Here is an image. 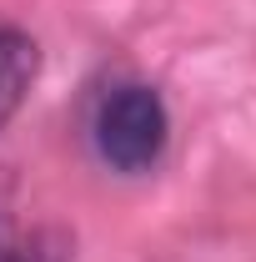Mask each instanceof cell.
Masks as SVG:
<instances>
[{
    "label": "cell",
    "instance_id": "3",
    "mask_svg": "<svg viewBox=\"0 0 256 262\" xmlns=\"http://www.w3.org/2000/svg\"><path fill=\"white\" fill-rule=\"evenodd\" d=\"M0 262H70V237L56 227H20L0 212Z\"/></svg>",
    "mask_w": 256,
    "mask_h": 262
},
{
    "label": "cell",
    "instance_id": "1",
    "mask_svg": "<svg viewBox=\"0 0 256 262\" xmlns=\"http://www.w3.org/2000/svg\"><path fill=\"white\" fill-rule=\"evenodd\" d=\"M166 106L151 86H116L106 91L96 106V121H91V136H96V151L106 166L116 171H146V166L161 162L166 151Z\"/></svg>",
    "mask_w": 256,
    "mask_h": 262
},
{
    "label": "cell",
    "instance_id": "2",
    "mask_svg": "<svg viewBox=\"0 0 256 262\" xmlns=\"http://www.w3.org/2000/svg\"><path fill=\"white\" fill-rule=\"evenodd\" d=\"M35 66H40V56H35L31 35L0 31V126L20 111V101H25V91L35 81Z\"/></svg>",
    "mask_w": 256,
    "mask_h": 262
}]
</instances>
